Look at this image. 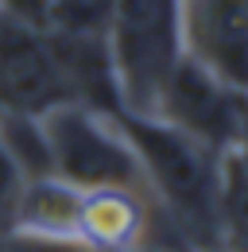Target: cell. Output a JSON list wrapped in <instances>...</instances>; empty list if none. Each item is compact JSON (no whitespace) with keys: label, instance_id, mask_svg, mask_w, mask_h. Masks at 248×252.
<instances>
[{"label":"cell","instance_id":"obj_1","mask_svg":"<svg viewBox=\"0 0 248 252\" xmlns=\"http://www.w3.org/2000/svg\"><path fill=\"white\" fill-rule=\"evenodd\" d=\"M140 159L152 202L190 252L221 249V152L148 113H113Z\"/></svg>","mask_w":248,"mask_h":252},{"label":"cell","instance_id":"obj_2","mask_svg":"<svg viewBox=\"0 0 248 252\" xmlns=\"http://www.w3.org/2000/svg\"><path fill=\"white\" fill-rule=\"evenodd\" d=\"M105 47L121 109L152 117L167 74L183 59L179 0H113L105 20Z\"/></svg>","mask_w":248,"mask_h":252},{"label":"cell","instance_id":"obj_3","mask_svg":"<svg viewBox=\"0 0 248 252\" xmlns=\"http://www.w3.org/2000/svg\"><path fill=\"white\" fill-rule=\"evenodd\" d=\"M51 175L66 179L78 190H144V171L132 152L121 121L97 105L66 101L43 113Z\"/></svg>","mask_w":248,"mask_h":252},{"label":"cell","instance_id":"obj_4","mask_svg":"<svg viewBox=\"0 0 248 252\" xmlns=\"http://www.w3.org/2000/svg\"><path fill=\"white\" fill-rule=\"evenodd\" d=\"M66 101H78V94L59 59L55 35L0 8V109L43 117Z\"/></svg>","mask_w":248,"mask_h":252},{"label":"cell","instance_id":"obj_5","mask_svg":"<svg viewBox=\"0 0 248 252\" xmlns=\"http://www.w3.org/2000/svg\"><path fill=\"white\" fill-rule=\"evenodd\" d=\"M245 109H248V94L233 90L229 82H221L217 74H210L206 66L190 63L183 55L175 63V70L167 74L152 117L183 128L186 136L202 140L206 148L225 156L241 140Z\"/></svg>","mask_w":248,"mask_h":252},{"label":"cell","instance_id":"obj_6","mask_svg":"<svg viewBox=\"0 0 248 252\" xmlns=\"http://www.w3.org/2000/svg\"><path fill=\"white\" fill-rule=\"evenodd\" d=\"M179 39L190 63L248 94V0H179Z\"/></svg>","mask_w":248,"mask_h":252},{"label":"cell","instance_id":"obj_7","mask_svg":"<svg viewBox=\"0 0 248 252\" xmlns=\"http://www.w3.org/2000/svg\"><path fill=\"white\" fill-rule=\"evenodd\" d=\"M78 214H82V190L70 187L59 175H39V179H28L24 187L12 233L78 237Z\"/></svg>","mask_w":248,"mask_h":252},{"label":"cell","instance_id":"obj_8","mask_svg":"<svg viewBox=\"0 0 248 252\" xmlns=\"http://www.w3.org/2000/svg\"><path fill=\"white\" fill-rule=\"evenodd\" d=\"M221 249L248 252V171L233 152L221 159Z\"/></svg>","mask_w":248,"mask_h":252},{"label":"cell","instance_id":"obj_9","mask_svg":"<svg viewBox=\"0 0 248 252\" xmlns=\"http://www.w3.org/2000/svg\"><path fill=\"white\" fill-rule=\"evenodd\" d=\"M55 32H105L113 0H51Z\"/></svg>","mask_w":248,"mask_h":252},{"label":"cell","instance_id":"obj_10","mask_svg":"<svg viewBox=\"0 0 248 252\" xmlns=\"http://www.w3.org/2000/svg\"><path fill=\"white\" fill-rule=\"evenodd\" d=\"M24 187H28L24 167L16 163V156L8 152V144L0 140V233H12V221H16V210H20Z\"/></svg>","mask_w":248,"mask_h":252},{"label":"cell","instance_id":"obj_11","mask_svg":"<svg viewBox=\"0 0 248 252\" xmlns=\"http://www.w3.org/2000/svg\"><path fill=\"white\" fill-rule=\"evenodd\" d=\"M0 252H121V249H101L82 237H35V233H4Z\"/></svg>","mask_w":248,"mask_h":252},{"label":"cell","instance_id":"obj_12","mask_svg":"<svg viewBox=\"0 0 248 252\" xmlns=\"http://www.w3.org/2000/svg\"><path fill=\"white\" fill-rule=\"evenodd\" d=\"M233 156L241 159V167L248 171V109H245V128H241V140H237V148H233Z\"/></svg>","mask_w":248,"mask_h":252},{"label":"cell","instance_id":"obj_13","mask_svg":"<svg viewBox=\"0 0 248 252\" xmlns=\"http://www.w3.org/2000/svg\"><path fill=\"white\" fill-rule=\"evenodd\" d=\"M206 252H225V249H206Z\"/></svg>","mask_w":248,"mask_h":252},{"label":"cell","instance_id":"obj_14","mask_svg":"<svg viewBox=\"0 0 248 252\" xmlns=\"http://www.w3.org/2000/svg\"><path fill=\"white\" fill-rule=\"evenodd\" d=\"M0 245H4V233H0Z\"/></svg>","mask_w":248,"mask_h":252}]
</instances>
